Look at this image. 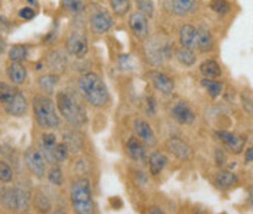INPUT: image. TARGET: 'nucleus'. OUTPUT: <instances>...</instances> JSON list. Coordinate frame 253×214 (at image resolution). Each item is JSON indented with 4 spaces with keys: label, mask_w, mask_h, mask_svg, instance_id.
Here are the masks:
<instances>
[{
    "label": "nucleus",
    "mask_w": 253,
    "mask_h": 214,
    "mask_svg": "<svg viewBox=\"0 0 253 214\" xmlns=\"http://www.w3.org/2000/svg\"><path fill=\"white\" fill-rule=\"evenodd\" d=\"M80 95L93 107H103L109 102V92L99 75L95 72L84 73L79 79Z\"/></svg>",
    "instance_id": "nucleus-1"
},
{
    "label": "nucleus",
    "mask_w": 253,
    "mask_h": 214,
    "mask_svg": "<svg viewBox=\"0 0 253 214\" xmlns=\"http://www.w3.org/2000/svg\"><path fill=\"white\" fill-rule=\"evenodd\" d=\"M57 108L60 115L73 126L82 127L87 121L84 108L79 104L76 96L67 90H61L57 93Z\"/></svg>",
    "instance_id": "nucleus-2"
},
{
    "label": "nucleus",
    "mask_w": 253,
    "mask_h": 214,
    "mask_svg": "<svg viewBox=\"0 0 253 214\" xmlns=\"http://www.w3.org/2000/svg\"><path fill=\"white\" fill-rule=\"evenodd\" d=\"M70 200L75 212L79 214H90L95 210L90 182L87 178H79L70 187Z\"/></svg>",
    "instance_id": "nucleus-3"
},
{
    "label": "nucleus",
    "mask_w": 253,
    "mask_h": 214,
    "mask_svg": "<svg viewBox=\"0 0 253 214\" xmlns=\"http://www.w3.org/2000/svg\"><path fill=\"white\" fill-rule=\"evenodd\" d=\"M144 44V55L147 61L159 67L162 66L168 58L172 57V43L163 37V35H154V37H147Z\"/></svg>",
    "instance_id": "nucleus-4"
},
{
    "label": "nucleus",
    "mask_w": 253,
    "mask_h": 214,
    "mask_svg": "<svg viewBox=\"0 0 253 214\" xmlns=\"http://www.w3.org/2000/svg\"><path fill=\"white\" fill-rule=\"evenodd\" d=\"M34 115L38 124L44 128H57L60 126L55 104L45 95H38L34 98Z\"/></svg>",
    "instance_id": "nucleus-5"
},
{
    "label": "nucleus",
    "mask_w": 253,
    "mask_h": 214,
    "mask_svg": "<svg viewBox=\"0 0 253 214\" xmlns=\"http://www.w3.org/2000/svg\"><path fill=\"white\" fill-rule=\"evenodd\" d=\"M25 162L29 171L37 178L45 176V158L42 156L40 149H28L25 152Z\"/></svg>",
    "instance_id": "nucleus-6"
},
{
    "label": "nucleus",
    "mask_w": 253,
    "mask_h": 214,
    "mask_svg": "<svg viewBox=\"0 0 253 214\" xmlns=\"http://www.w3.org/2000/svg\"><path fill=\"white\" fill-rule=\"evenodd\" d=\"M149 18L146 15H143L141 12H134L129 15L128 18V25L131 32L134 34L135 38L138 40H146L150 35V29H149Z\"/></svg>",
    "instance_id": "nucleus-7"
},
{
    "label": "nucleus",
    "mask_w": 253,
    "mask_h": 214,
    "mask_svg": "<svg viewBox=\"0 0 253 214\" xmlns=\"http://www.w3.org/2000/svg\"><path fill=\"white\" fill-rule=\"evenodd\" d=\"M112 27H114V19H112V16L109 15L108 10L99 9V10L92 13V16H90V28H92V31L95 34H98V35L106 34L108 31H111Z\"/></svg>",
    "instance_id": "nucleus-8"
},
{
    "label": "nucleus",
    "mask_w": 253,
    "mask_h": 214,
    "mask_svg": "<svg viewBox=\"0 0 253 214\" xmlns=\"http://www.w3.org/2000/svg\"><path fill=\"white\" fill-rule=\"evenodd\" d=\"M132 130L135 133V137H138L147 147H154L157 143L156 134L153 131L152 126L144 121L143 118H135L134 124H132Z\"/></svg>",
    "instance_id": "nucleus-9"
},
{
    "label": "nucleus",
    "mask_w": 253,
    "mask_h": 214,
    "mask_svg": "<svg viewBox=\"0 0 253 214\" xmlns=\"http://www.w3.org/2000/svg\"><path fill=\"white\" fill-rule=\"evenodd\" d=\"M215 137L224 144V147L228 152H231L233 155H240L245 149L246 144V138L240 137V135H234V134L228 133V131H215Z\"/></svg>",
    "instance_id": "nucleus-10"
},
{
    "label": "nucleus",
    "mask_w": 253,
    "mask_h": 214,
    "mask_svg": "<svg viewBox=\"0 0 253 214\" xmlns=\"http://www.w3.org/2000/svg\"><path fill=\"white\" fill-rule=\"evenodd\" d=\"M87 50H89V44H87V38L83 32H75L67 40V51L77 58L84 57Z\"/></svg>",
    "instance_id": "nucleus-11"
},
{
    "label": "nucleus",
    "mask_w": 253,
    "mask_h": 214,
    "mask_svg": "<svg viewBox=\"0 0 253 214\" xmlns=\"http://www.w3.org/2000/svg\"><path fill=\"white\" fill-rule=\"evenodd\" d=\"M3 105L6 108L7 114L13 117H22L28 109V101L19 90H15Z\"/></svg>",
    "instance_id": "nucleus-12"
},
{
    "label": "nucleus",
    "mask_w": 253,
    "mask_h": 214,
    "mask_svg": "<svg viewBox=\"0 0 253 214\" xmlns=\"http://www.w3.org/2000/svg\"><path fill=\"white\" fill-rule=\"evenodd\" d=\"M166 9L176 15V16H186L195 12L197 9V0H165Z\"/></svg>",
    "instance_id": "nucleus-13"
},
{
    "label": "nucleus",
    "mask_w": 253,
    "mask_h": 214,
    "mask_svg": "<svg viewBox=\"0 0 253 214\" xmlns=\"http://www.w3.org/2000/svg\"><path fill=\"white\" fill-rule=\"evenodd\" d=\"M126 155L135 162L147 161V152H146V144L138 138V137H129L126 144Z\"/></svg>",
    "instance_id": "nucleus-14"
},
{
    "label": "nucleus",
    "mask_w": 253,
    "mask_h": 214,
    "mask_svg": "<svg viewBox=\"0 0 253 214\" xmlns=\"http://www.w3.org/2000/svg\"><path fill=\"white\" fill-rule=\"evenodd\" d=\"M150 81H152L153 86H154L159 92H162V93H165V95L172 93L173 89H175V82H173V79L169 78V76H168L166 73H163V72L152 70V72H150Z\"/></svg>",
    "instance_id": "nucleus-15"
},
{
    "label": "nucleus",
    "mask_w": 253,
    "mask_h": 214,
    "mask_svg": "<svg viewBox=\"0 0 253 214\" xmlns=\"http://www.w3.org/2000/svg\"><path fill=\"white\" fill-rule=\"evenodd\" d=\"M166 146H168V150H169L170 153H173L177 159H180V161H188V159L192 156V149H191V146H189L186 141L180 140V138H176V137L169 138V140L166 141Z\"/></svg>",
    "instance_id": "nucleus-16"
},
{
    "label": "nucleus",
    "mask_w": 253,
    "mask_h": 214,
    "mask_svg": "<svg viewBox=\"0 0 253 214\" xmlns=\"http://www.w3.org/2000/svg\"><path fill=\"white\" fill-rule=\"evenodd\" d=\"M172 118L177 121L179 124H192L197 118L194 109L189 107L186 102H177L175 107L172 108Z\"/></svg>",
    "instance_id": "nucleus-17"
},
{
    "label": "nucleus",
    "mask_w": 253,
    "mask_h": 214,
    "mask_svg": "<svg viewBox=\"0 0 253 214\" xmlns=\"http://www.w3.org/2000/svg\"><path fill=\"white\" fill-rule=\"evenodd\" d=\"M197 34L198 29L189 24L182 25L179 29V43L182 47H188V48H194L197 45Z\"/></svg>",
    "instance_id": "nucleus-18"
},
{
    "label": "nucleus",
    "mask_w": 253,
    "mask_h": 214,
    "mask_svg": "<svg viewBox=\"0 0 253 214\" xmlns=\"http://www.w3.org/2000/svg\"><path fill=\"white\" fill-rule=\"evenodd\" d=\"M147 163H149L150 173L154 175V176H157L159 173H162V171L168 165V158L162 152H152L150 156L147 158Z\"/></svg>",
    "instance_id": "nucleus-19"
},
{
    "label": "nucleus",
    "mask_w": 253,
    "mask_h": 214,
    "mask_svg": "<svg viewBox=\"0 0 253 214\" xmlns=\"http://www.w3.org/2000/svg\"><path fill=\"white\" fill-rule=\"evenodd\" d=\"M237 182H239L237 175L230 171H220L215 173V178H214V184L220 189H228V188L234 187Z\"/></svg>",
    "instance_id": "nucleus-20"
},
{
    "label": "nucleus",
    "mask_w": 253,
    "mask_h": 214,
    "mask_svg": "<svg viewBox=\"0 0 253 214\" xmlns=\"http://www.w3.org/2000/svg\"><path fill=\"white\" fill-rule=\"evenodd\" d=\"M212 45H214V40H212L211 32L207 28H200L198 34H197V45L195 47H198V50L203 53H208L212 50Z\"/></svg>",
    "instance_id": "nucleus-21"
},
{
    "label": "nucleus",
    "mask_w": 253,
    "mask_h": 214,
    "mask_svg": "<svg viewBox=\"0 0 253 214\" xmlns=\"http://www.w3.org/2000/svg\"><path fill=\"white\" fill-rule=\"evenodd\" d=\"M200 72L207 79H218L221 76V67L214 60H205L200 66Z\"/></svg>",
    "instance_id": "nucleus-22"
},
{
    "label": "nucleus",
    "mask_w": 253,
    "mask_h": 214,
    "mask_svg": "<svg viewBox=\"0 0 253 214\" xmlns=\"http://www.w3.org/2000/svg\"><path fill=\"white\" fill-rule=\"evenodd\" d=\"M7 76L12 83L15 85H22L26 79V69L21 64V63H12L7 67Z\"/></svg>",
    "instance_id": "nucleus-23"
},
{
    "label": "nucleus",
    "mask_w": 253,
    "mask_h": 214,
    "mask_svg": "<svg viewBox=\"0 0 253 214\" xmlns=\"http://www.w3.org/2000/svg\"><path fill=\"white\" fill-rule=\"evenodd\" d=\"M13 197H15V212H25L29 207L31 195L24 188H13Z\"/></svg>",
    "instance_id": "nucleus-24"
},
{
    "label": "nucleus",
    "mask_w": 253,
    "mask_h": 214,
    "mask_svg": "<svg viewBox=\"0 0 253 214\" xmlns=\"http://www.w3.org/2000/svg\"><path fill=\"white\" fill-rule=\"evenodd\" d=\"M63 143L67 146L69 152L77 153L82 149L83 140H82V135L76 131H67V133H64V141Z\"/></svg>",
    "instance_id": "nucleus-25"
},
{
    "label": "nucleus",
    "mask_w": 253,
    "mask_h": 214,
    "mask_svg": "<svg viewBox=\"0 0 253 214\" xmlns=\"http://www.w3.org/2000/svg\"><path fill=\"white\" fill-rule=\"evenodd\" d=\"M176 58L177 61L183 66H194L195 64V53L192 51V48H188V47H180L176 50Z\"/></svg>",
    "instance_id": "nucleus-26"
},
{
    "label": "nucleus",
    "mask_w": 253,
    "mask_h": 214,
    "mask_svg": "<svg viewBox=\"0 0 253 214\" xmlns=\"http://www.w3.org/2000/svg\"><path fill=\"white\" fill-rule=\"evenodd\" d=\"M108 1H109V6H111L112 12L117 16H126V13L129 12V7H131L129 0H108Z\"/></svg>",
    "instance_id": "nucleus-27"
},
{
    "label": "nucleus",
    "mask_w": 253,
    "mask_h": 214,
    "mask_svg": "<svg viewBox=\"0 0 253 214\" xmlns=\"http://www.w3.org/2000/svg\"><path fill=\"white\" fill-rule=\"evenodd\" d=\"M203 86L208 90V93H210V96L212 98V99H215V98H218L220 95H221V92H223V83L221 82H215V81H211V79H204L203 82Z\"/></svg>",
    "instance_id": "nucleus-28"
},
{
    "label": "nucleus",
    "mask_w": 253,
    "mask_h": 214,
    "mask_svg": "<svg viewBox=\"0 0 253 214\" xmlns=\"http://www.w3.org/2000/svg\"><path fill=\"white\" fill-rule=\"evenodd\" d=\"M230 7H231V4L227 0H211L210 1V9L212 12H215L217 15H226L230 12Z\"/></svg>",
    "instance_id": "nucleus-29"
},
{
    "label": "nucleus",
    "mask_w": 253,
    "mask_h": 214,
    "mask_svg": "<svg viewBox=\"0 0 253 214\" xmlns=\"http://www.w3.org/2000/svg\"><path fill=\"white\" fill-rule=\"evenodd\" d=\"M69 149L64 143H57L54 146V150H52V156H54V163L55 162H66L69 158Z\"/></svg>",
    "instance_id": "nucleus-30"
},
{
    "label": "nucleus",
    "mask_w": 253,
    "mask_h": 214,
    "mask_svg": "<svg viewBox=\"0 0 253 214\" xmlns=\"http://www.w3.org/2000/svg\"><path fill=\"white\" fill-rule=\"evenodd\" d=\"M135 6H137L138 12H141L147 18H153V15H154V3H153V0H135Z\"/></svg>",
    "instance_id": "nucleus-31"
},
{
    "label": "nucleus",
    "mask_w": 253,
    "mask_h": 214,
    "mask_svg": "<svg viewBox=\"0 0 253 214\" xmlns=\"http://www.w3.org/2000/svg\"><path fill=\"white\" fill-rule=\"evenodd\" d=\"M48 179H50L51 184H54V185H57V187L63 185L64 176H63V171H61L60 166L54 165V166L51 168L50 172H48Z\"/></svg>",
    "instance_id": "nucleus-32"
},
{
    "label": "nucleus",
    "mask_w": 253,
    "mask_h": 214,
    "mask_svg": "<svg viewBox=\"0 0 253 214\" xmlns=\"http://www.w3.org/2000/svg\"><path fill=\"white\" fill-rule=\"evenodd\" d=\"M9 58L15 63H21L26 58V48L24 45H13L9 50Z\"/></svg>",
    "instance_id": "nucleus-33"
},
{
    "label": "nucleus",
    "mask_w": 253,
    "mask_h": 214,
    "mask_svg": "<svg viewBox=\"0 0 253 214\" xmlns=\"http://www.w3.org/2000/svg\"><path fill=\"white\" fill-rule=\"evenodd\" d=\"M57 83H58V76H55V75H45V76L40 78V86L45 92L52 90Z\"/></svg>",
    "instance_id": "nucleus-34"
},
{
    "label": "nucleus",
    "mask_w": 253,
    "mask_h": 214,
    "mask_svg": "<svg viewBox=\"0 0 253 214\" xmlns=\"http://www.w3.org/2000/svg\"><path fill=\"white\" fill-rule=\"evenodd\" d=\"M13 178V171L12 168L4 163V162H0V181L1 182H10Z\"/></svg>",
    "instance_id": "nucleus-35"
},
{
    "label": "nucleus",
    "mask_w": 253,
    "mask_h": 214,
    "mask_svg": "<svg viewBox=\"0 0 253 214\" xmlns=\"http://www.w3.org/2000/svg\"><path fill=\"white\" fill-rule=\"evenodd\" d=\"M63 6L73 13H79L83 9V1L82 0H63Z\"/></svg>",
    "instance_id": "nucleus-36"
},
{
    "label": "nucleus",
    "mask_w": 253,
    "mask_h": 214,
    "mask_svg": "<svg viewBox=\"0 0 253 214\" xmlns=\"http://www.w3.org/2000/svg\"><path fill=\"white\" fill-rule=\"evenodd\" d=\"M15 90H16V89H13L12 86H9V85H6V83H1V85H0V102L4 104V102L10 98V95H12Z\"/></svg>",
    "instance_id": "nucleus-37"
},
{
    "label": "nucleus",
    "mask_w": 253,
    "mask_h": 214,
    "mask_svg": "<svg viewBox=\"0 0 253 214\" xmlns=\"http://www.w3.org/2000/svg\"><path fill=\"white\" fill-rule=\"evenodd\" d=\"M242 102H243V107L246 108L248 112L253 114V95L252 93H245L242 96Z\"/></svg>",
    "instance_id": "nucleus-38"
},
{
    "label": "nucleus",
    "mask_w": 253,
    "mask_h": 214,
    "mask_svg": "<svg viewBox=\"0 0 253 214\" xmlns=\"http://www.w3.org/2000/svg\"><path fill=\"white\" fill-rule=\"evenodd\" d=\"M19 16H21L22 19L29 21V19H32V18L35 16V10H34L32 7H24V9L19 10Z\"/></svg>",
    "instance_id": "nucleus-39"
},
{
    "label": "nucleus",
    "mask_w": 253,
    "mask_h": 214,
    "mask_svg": "<svg viewBox=\"0 0 253 214\" xmlns=\"http://www.w3.org/2000/svg\"><path fill=\"white\" fill-rule=\"evenodd\" d=\"M215 161H217V165H218V166H223V165H224V162H226V156H224L223 150H220V149H217V150H215Z\"/></svg>",
    "instance_id": "nucleus-40"
},
{
    "label": "nucleus",
    "mask_w": 253,
    "mask_h": 214,
    "mask_svg": "<svg viewBox=\"0 0 253 214\" xmlns=\"http://www.w3.org/2000/svg\"><path fill=\"white\" fill-rule=\"evenodd\" d=\"M245 161H246V163L253 162V147H249V149L246 150V153H245Z\"/></svg>",
    "instance_id": "nucleus-41"
},
{
    "label": "nucleus",
    "mask_w": 253,
    "mask_h": 214,
    "mask_svg": "<svg viewBox=\"0 0 253 214\" xmlns=\"http://www.w3.org/2000/svg\"><path fill=\"white\" fill-rule=\"evenodd\" d=\"M150 213H157V214H163L165 212L162 210V209H159V207H152L150 209Z\"/></svg>",
    "instance_id": "nucleus-42"
},
{
    "label": "nucleus",
    "mask_w": 253,
    "mask_h": 214,
    "mask_svg": "<svg viewBox=\"0 0 253 214\" xmlns=\"http://www.w3.org/2000/svg\"><path fill=\"white\" fill-rule=\"evenodd\" d=\"M3 50H4V41L0 38V53H3Z\"/></svg>",
    "instance_id": "nucleus-43"
},
{
    "label": "nucleus",
    "mask_w": 253,
    "mask_h": 214,
    "mask_svg": "<svg viewBox=\"0 0 253 214\" xmlns=\"http://www.w3.org/2000/svg\"><path fill=\"white\" fill-rule=\"evenodd\" d=\"M249 197H251V198H249V200H251V204L253 206V189H251V192H249Z\"/></svg>",
    "instance_id": "nucleus-44"
}]
</instances>
